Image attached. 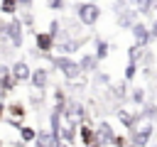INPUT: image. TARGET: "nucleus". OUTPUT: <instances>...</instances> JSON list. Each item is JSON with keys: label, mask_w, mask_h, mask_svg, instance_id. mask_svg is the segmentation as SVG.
I'll list each match as a JSON object with an SVG mask.
<instances>
[{"label": "nucleus", "mask_w": 157, "mask_h": 147, "mask_svg": "<svg viewBox=\"0 0 157 147\" xmlns=\"http://www.w3.org/2000/svg\"><path fill=\"white\" fill-rule=\"evenodd\" d=\"M29 86H32L34 91H44V88L49 86V69L37 66V69L29 74Z\"/></svg>", "instance_id": "nucleus-8"}, {"label": "nucleus", "mask_w": 157, "mask_h": 147, "mask_svg": "<svg viewBox=\"0 0 157 147\" xmlns=\"http://www.w3.org/2000/svg\"><path fill=\"white\" fill-rule=\"evenodd\" d=\"M152 132H155V127H152V123L147 120L145 125H140V127H135V130H132V137H130V142H132L135 147H147V142H150Z\"/></svg>", "instance_id": "nucleus-6"}, {"label": "nucleus", "mask_w": 157, "mask_h": 147, "mask_svg": "<svg viewBox=\"0 0 157 147\" xmlns=\"http://www.w3.org/2000/svg\"><path fill=\"white\" fill-rule=\"evenodd\" d=\"M47 32H49V34H52L54 39H59V37H61V24H59V20H52V22H49V29H47Z\"/></svg>", "instance_id": "nucleus-27"}, {"label": "nucleus", "mask_w": 157, "mask_h": 147, "mask_svg": "<svg viewBox=\"0 0 157 147\" xmlns=\"http://www.w3.org/2000/svg\"><path fill=\"white\" fill-rule=\"evenodd\" d=\"M17 130H20V142H22V145H32V142H34V137H37V130H34V127L20 125Z\"/></svg>", "instance_id": "nucleus-20"}, {"label": "nucleus", "mask_w": 157, "mask_h": 147, "mask_svg": "<svg viewBox=\"0 0 157 147\" xmlns=\"http://www.w3.org/2000/svg\"><path fill=\"white\" fill-rule=\"evenodd\" d=\"M93 2H96V0H93Z\"/></svg>", "instance_id": "nucleus-37"}, {"label": "nucleus", "mask_w": 157, "mask_h": 147, "mask_svg": "<svg viewBox=\"0 0 157 147\" xmlns=\"http://www.w3.org/2000/svg\"><path fill=\"white\" fill-rule=\"evenodd\" d=\"M98 56L96 54H83L81 59H78V66H81V74H93L96 69H98Z\"/></svg>", "instance_id": "nucleus-17"}, {"label": "nucleus", "mask_w": 157, "mask_h": 147, "mask_svg": "<svg viewBox=\"0 0 157 147\" xmlns=\"http://www.w3.org/2000/svg\"><path fill=\"white\" fill-rule=\"evenodd\" d=\"M155 2H157V0H152V5H155Z\"/></svg>", "instance_id": "nucleus-36"}, {"label": "nucleus", "mask_w": 157, "mask_h": 147, "mask_svg": "<svg viewBox=\"0 0 157 147\" xmlns=\"http://www.w3.org/2000/svg\"><path fill=\"white\" fill-rule=\"evenodd\" d=\"M125 7H128V0H115V2H113V12H115V15L123 12Z\"/></svg>", "instance_id": "nucleus-31"}, {"label": "nucleus", "mask_w": 157, "mask_h": 147, "mask_svg": "<svg viewBox=\"0 0 157 147\" xmlns=\"http://www.w3.org/2000/svg\"><path fill=\"white\" fill-rule=\"evenodd\" d=\"M115 113H118V120H120V123H123V125H125L130 132L137 127V123H142V115H140V110L130 113V110H125V108H118Z\"/></svg>", "instance_id": "nucleus-9"}, {"label": "nucleus", "mask_w": 157, "mask_h": 147, "mask_svg": "<svg viewBox=\"0 0 157 147\" xmlns=\"http://www.w3.org/2000/svg\"><path fill=\"white\" fill-rule=\"evenodd\" d=\"M5 37L10 39V44L15 47V49H20L22 44H25V22L22 20H10V22H5Z\"/></svg>", "instance_id": "nucleus-3"}, {"label": "nucleus", "mask_w": 157, "mask_h": 147, "mask_svg": "<svg viewBox=\"0 0 157 147\" xmlns=\"http://www.w3.org/2000/svg\"><path fill=\"white\" fill-rule=\"evenodd\" d=\"M34 44H37V54H49L56 44V39L49 34V32H37L34 34Z\"/></svg>", "instance_id": "nucleus-10"}, {"label": "nucleus", "mask_w": 157, "mask_h": 147, "mask_svg": "<svg viewBox=\"0 0 157 147\" xmlns=\"http://www.w3.org/2000/svg\"><path fill=\"white\" fill-rule=\"evenodd\" d=\"M56 142H59V137H54L52 130H39L32 145L34 147H56Z\"/></svg>", "instance_id": "nucleus-16"}, {"label": "nucleus", "mask_w": 157, "mask_h": 147, "mask_svg": "<svg viewBox=\"0 0 157 147\" xmlns=\"http://www.w3.org/2000/svg\"><path fill=\"white\" fill-rule=\"evenodd\" d=\"M17 0H0V12L2 15H15L17 12Z\"/></svg>", "instance_id": "nucleus-24"}, {"label": "nucleus", "mask_w": 157, "mask_h": 147, "mask_svg": "<svg viewBox=\"0 0 157 147\" xmlns=\"http://www.w3.org/2000/svg\"><path fill=\"white\" fill-rule=\"evenodd\" d=\"M0 147H2V145H0Z\"/></svg>", "instance_id": "nucleus-38"}, {"label": "nucleus", "mask_w": 157, "mask_h": 147, "mask_svg": "<svg viewBox=\"0 0 157 147\" xmlns=\"http://www.w3.org/2000/svg\"><path fill=\"white\" fill-rule=\"evenodd\" d=\"M7 113H10V125H12V127H20V125H17V118H20V120L25 118V105H22L20 100H15V103L7 105Z\"/></svg>", "instance_id": "nucleus-18"}, {"label": "nucleus", "mask_w": 157, "mask_h": 147, "mask_svg": "<svg viewBox=\"0 0 157 147\" xmlns=\"http://www.w3.org/2000/svg\"><path fill=\"white\" fill-rule=\"evenodd\" d=\"M83 44V39H56V44H54V49L59 51V54H66V56H71L74 51H78V47Z\"/></svg>", "instance_id": "nucleus-12"}, {"label": "nucleus", "mask_w": 157, "mask_h": 147, "mask_svg": "<svg viewBox=\"0 0 157 147\" xmlns=\"http://www.w3.org/2000/svg\"><path fill=\"white\" fill-rule=\"evenodd\" d=\"M49 61L54 64V69H56L59 74H64V78H66V81H76V78L81 76V66H78V61H76V59H71V56H66V54L49 56Z\"/></svg>", "instance_id": "nucleus-1"}, {"label": "nucleus", "mask_w": 157, "mask_h": 147, "mask_svg": "<svg viewBox=\"0 0 157 147\" xmlns=\"http://www.w3.org/2000/svg\"><path fill=\"white\" fill-rule=\"evenodd\" d=\"M130 98H132V103H135V105H142V103H145V88H140V86H137V88H132Z\"/></svg>", "instance_id": "nucleus-26"}, {"label": "nucleus", "mask_w": 157, "mask_h": 147, "mask_svg": "<svg viewBox=\"0 0 157 147\" xmlns=\"http://www.w3.org/2000/svg\"><path fill=\"white\" fill-rule=\"evenodd\" d=\"M140 15H150L152 12V0H128Z\"/></svg>", "instance_id": "nucleus-22"}, {"label": "nucleus", "mask_w": 157, "mask_h": 147, "mask_svg": "<svg viewBox=\"0 0 157 147\" xmlns=\"http://www.w3.org/2000/svg\"><path fill=\"white\" fill-rule=\"evenodd\" d=\"M64 5H66V0H47V7H49V10H54V12L64 10Z\"/></svg>", "instance_id": "nucleus-30"}, {"label": "nucleus", "mask_w": 157, "mask_h": 147, "mask_svg": "<svg viewBox=\"0 0 157 147\" xmlns=\"http://www.w3.org/2000/svg\"><path fill=\"white\" fill-rule=\"evenodd\" d=\"M130 32H132V39H135V44L140 47V49H147V44L152 42V32H150V27L145 24V22H135L132 27H130Z\"/></svg>", "instance_id": "nucleus-5"}, {"label": "nucleus", "mask_w": 157, "mask_h": 147, "mask_svg": "<svg viewBox=\"0 0 157 147\" xmlns=\"http://www.w3.org/2000/svg\"><path fill=\"white\" fill-rule=\"evenodd\" d=\"M115 17H118V27H120V29H130V27L137 22V10H135V7H125V10L118 12Z\"/></svg>", "instance_id": "nucleus-11"}, {"label": "nucleus", "mask_w": 157, "mask_h": 147, "mask_svg": "<svg viewBox=\"0 0 157 147\" xmlns=\"http://www.w3.org/2000/svg\"><path fill=\"white\" fill-rule=\"evenodd\" d=\"M10 71H12V76H15V81L17 83H25V81H29V66H27V61H15V64H10Z\"/></svg>", "instance_id": "nucleus-13"}, {"label": "nucleus", "mask_w": 157, "mask_h": 147, "mask_svg": "<svg viewBox=\"0 0 157 147\" xmlns=\"http://www.w3.org/2000/svg\"><path fill=\"white\" fill-rule=\"evenodd\" d=\"M108 88H110V93H113V98H118V100H123V98H125V93H128V81H120L118 86H113V83H110Z\"/></svg>", "instance_id": "nucleus-23"}, {"label": "nucleus", "mask_w": 157, "mask_h": 147, "mask_svg": "<svg viewBox=\"0 0 157 147\" xmlns=\"http://www.w3.org/2000/svg\"><path fill=\"white\" fill-rule=\"evenodd\" d=\"M125 147H135V145H132V142H130V145H125Z\"/></svg>", "instance_id": "nucleus-35"}, {"label": "nucleus", "mask_w": 157, "mask_h": 147, "mask_svg": "<svg viewBox=\"0 0 157 147\" xmlns=\"http://www.w3.org/2000/svg\"><path fill=\"white\" fill-rule=\"evenodd\" d=\"M93 137H96V132H93V127L83 120V123H78V135H76V140H78V145H83V147H88L91 142H93Z\"/></svg>", "instance_id": "nucleus-15"}, {"label": "nucleus", "mask_w": 157, "mask_h": 147, "mask_svg": "<svg viewBox=\"0 0 157 147\" xmlns=\"http://www.w3.org/2000/svg\"><path fill=\"white\" fill-rule=\"evenodd\" d=\"M150 32H152V39H157V20H155V24L150 27Z\"/></svg>", "instance_id": "nucleus-33"}, {"label": "nucleus", "mask_w": 157, "mask_h": 147, "mask_svg": "<svg viewBox=\"0 0 157 147\" xmlns=\"http://www.w3.org/2000/svg\"><path fill=\"white\" fill-rule=\"evenodd\" d=\"M140 115H142V120H155L157 118V105L155 103H142V108H140Z\"/></svg>", "instance_id": "nucleus-21"}, {"label": "nucleus", "mask_w": 157, "mask_h": 147, "mask_svg": "<svg viewBox=\"0 0 157 147\" xmlns=\"http://www.w3.org/2000/svg\"><path fill=\"white\" fill-rule=\"evenodd\" d=\"M155 147H157V145H155Z\"/></svg>", "instance_id": "nucleus-39"}, {"label": "nucleus", "mask_w": 157, "mask_h": 147, "mask_svg": "<svg viewBox=\"0 0 157 147\" xmlns=\"http://www.w3.org/2000/svg\"><path fill=\"white\" fill-rule=\"evenodd\" d=\"M61 118H64V123H76V125H78V123L86 120V108H83L78 100H66Z\"/></svg>", "instance_id": "nucleus-4"}, {"label": "nucleus", "mask_w": 157, "mask_h": 147, "mask_svg": "<svg viewBox=\"0 0 157 147\" xmlns=\"http://www.w3.org/2000/svg\"><path fill=\"white\" fill-rule=\"evenodd\" d=\"M93 47H96V49H93V54L98 56V61H103V59H105V56L110 54V44H108L105 39H101V37H96Z\"/></svg>", "instance_id": "nucleus-19"}, {"label": "nucleus", "mask_w": 157, "mask_h": 147, "mask_svg": "<svg viewBox=\"0 0 157 147\" xmlns=\"http://www.w3.org/2000/svg\"><path fill=\"white\" fill-rule=\"evenodd\" d=\"M93 132H96V140H101L103 145H110V137L115 135V130H113V125L108 120H101L98 127H93Z\"/></svg>", "instance_id": "nucleus-14"}, {"label": "nucleus", "mask_w": 157, "mask_h": 147, "mask_svg": "<svg viewBox=\"0 0 157 147\" xmlns=\"http://www.w3.org/2000/svg\"><path fill=\"white\" fill-rule=\"evenodd\" d=\"M137 66H140L137 61H130V59H128V66H125V71H123V76H125V81H128V83L137 76Z\"/></svg>", "instance_id": "nucleus-25"}, {"label": "nucleus", "mask_w": 157, "mask_h": 147, "mask_svg": "<svg viewBox=\"0 0 157 147\" xmlns=\"http://www.w3.org/2000/svg\"><path fill=\"white\" fill-rule=\"evenodd\" d=\"M32 2H34V0H17L20 7H32Z\"/></svg>", "instance_id": "nucleus-32"}, {"label": "nucleus", "mask_w": 157, "mask_h": 147, "mask_svg": "<svg viewBox=\"0 0 157 147\" xmlns=\"http://www.w3.org/2000/svg\"><path fill=\"white\" fill-rule=\"evenodd\" d=\"M74 12H76V20H78L83 27H93V24L101 20V7H98L93 0L76 2V5H74Z\"/></svg>", "instance_id": "nucleus-2"}, {"label": "nucleus", "mask_w": 157, "mask_h": 147, "mask_svg": "<svg viewBox=\"0 0 157 147\" xmlns=\"http://www.w3.org/2000/svg\"><path fill=\"white\" fill-rule=\"evenodd\" d=\"M128 145V137L125 135H113L110 137V147H125Z\"/></svg>", "instance_id": "nucleus-28"}, {"label": "nucleus", "mask_w": 157, "mask_h": 147, "mask_svg": "<svg viewBox=\"0 0 157 147\" xmlns=\"http://www.w3.org/2000/svg\"><path fill=\"white\" fill-rule=\"evenodd\" d=\"M96 86H110V76L103 74V71H98L96 74Z\"/></svg>", "instance_id": "nucleus-29"}, {"label": "nucleus", "mask_w": 157, "mask_h": 147, "mask_svg": "<svg viewBox=\"0 0 157 147\" xmlns=\"http://www.w3.org/2000/svg\"><path fill=\"white\" fill-rule=\"evenodd\" d=\"M152 10H155V15H157V2H155V5H152Z\"/></svg>", "instance_id": "nucleus-34"}, {"label": "nucleus", "mask_w": 157, "mask_h": 147, "mask_svg": "<svg viewBox=\"0 0 157 147\" xmlns=\"http://www.w3.org/2000/svg\"><path fill=\"white\" fill-rule=\"evenodd\" d=\"M15 86H17V81H15L12 71H10V66L7 64H0V98L7 96V93H12Z\"/></svg>", "instance_id": "nucleus-7"}]
</instances>
